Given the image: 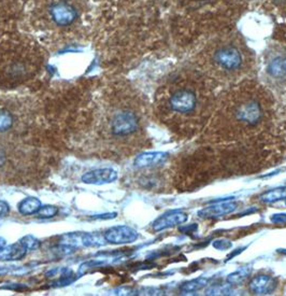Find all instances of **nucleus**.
<instances>
[{"mask_svg": "<svg viewBox=\"0 0 286 296\" xmlns=\"http://www.w3.org/2000/svg\"><path fill=\"white\" fill-rule=\"evenodd\" d=\"M216 83L199 69H182L171 76L156 94L159 120L181 132L204 127L215 110Z\"/></svg>", "mask_w": 286, "mask_h": 296, "instance_id": "nucleus-1", "label": "nucleus"}, {"mask_svg": "<svg viewBox=\"0 0 286 296\" xmlns=\"http://www.w3.org/2000/svg\"><path fill=\"white\" fill-rule=\"evenodd\" d=\"M273 115V99L258 83L243 80L218 100L210 128L227 138H246L269 126Z\"/></svg>", "mask_w": 286, "mask_h": 296, "instance_id": "nucleus-2", "label": "nucleus"}, {"mask_svg": "<svg viewBox=\"0 0 286 296\" xmlns=\"http://www.w3.org/2000/svg\"><path fill=\"white\" fill-rule=\"evenodd\" d=\"M94 138L83 146L102 155H125L141 149L143 113L130 92L113 97L95 123Z\"/></svg>", "mask_w": 286, "mask_h": 296, "instance_id": "nucleus-3", "label": "nucleus"}, {"mask_svg": "<svg viewBox=\"0 0 286 296\" xmlns=\"http://www.w3.org/2000/svg\"><path fill=\"white\" fill-rule=\"evenodd\" d=\"M196 65L215 83L237 84L253 69L254 55L242 34L231 28L202 43L196 55Z\"/></svg>", "mask_w": 286, "mask_h": 296, "instance_id": "nucleus-4", "label": "nucleus"}, {"mask_svg": "<svg viewBox=\"0 0 286 296\" xmlns=\"http://www.w3.org/2000/svg\"><path fill=\"white\" fill-rule=\"evenodd\" d=\"M46 164L36 139L0 138V181L25 184L40 176Z\"/></svg>", "mask_w": 286, "mask_h": 296, "instance_id": "nucleus-5", "label": "nucleus"}, {"mask_svg": "<svg viewBox=\"0 0 286 296\" xmlns=\"http://www.w3.org/2000/svg\"><path fill=\"white\" fill-rule=\"evenodd\" d=\"M40 66V55L28 46L16 43L0 50V87L23 84L37 75Z\"/></svg>", "mask_w": 286, "mask_h": 296, "instance_id": "nucleus-6", "label": "nucleus"}, {"mask_svg": "<svg viewBox=\"0 0 286 296\" xmlns=\"http://www.w3.org/2000/svg\"><path fill=\"white\" fill-rule=\"evenodd\" d=\"M33 123L25 107L11 99L0 98V138H31Z\"/></svg>", "mask_w": 286, "mask_h": 296, "instance_id": "nucleus-7", "label": "nucleus"}, {"mask_svg": "<svg viewBox=\"0 0 286 296\" xmlns=\"http://www.w3.org/2000/svg\"><path fill=\"white\" fill-rule=\"evenodd\" d=\"M50 16L54 23L58 26H68L71 24L77 16V11L75 7L65 1L55 2L51 7Z\"/></svg>", "mask_w": 286, "mask_h": 296, "instance_id": "nucleus-8", "label": "nucleus"}, {"mask_svg": "<svg viewBox=\"0 0 286 296\" xmlns=\"http://www.w3.org/2000/svg\"><path fill=\"white\" fill-rule=\"evenodd\" d=\"M105 239L113 245L131 244L137 240L138 233L129 226L121 225L111 228L105 233Z\"/></svg>", "mask_w": 286, "mask_h": 296, "instance_id": "nucleus-9", "label": "nucleus"}, {"mask_svg": "<svg viewBox=\"0 0 286 296\" xmlns=\"http://www.w3.org/2000/svg\"><path fill=\"white\" fill-rule=\"evenodd\" d=\"M117 178L115 170L111 168H100L88 171L82 176V181L86 184L102 185L114 181Z\"/></svg>", "mask_w": 286, "mask_h": 296, "instance_id": "nucleus-10", "label": "nucleus"}, {"mask_svg": "<svg viewBox=\"0 0 286 296\" xmlns=\"http://www.w3.org/2000/svg\"><path fill=\"white\" fill-rule=\"evenodd\" d=\"M187 220V215L183 212L180 211H172L168 212L164 215L159 216L154 223H153V229L156 231H159L162 230L174 228V226L183 224Z\"/></svg>", "mask_w": 286, "mask_h": 296, "instance_id": "nucleus-11", "label": "nucleus"}, {"mask_svg": "<svg viewBox=\"0 0 286 296\" xmlns=\"http://www.w3.org/2000/svg\"><path fill=\"white\" fill-rule=\"evenodd\" d=\"M167 160V154L161 152L143 153L135 160V167L137 168H154L161 165Z\"/></svg>", "mask_w": 286, "mask_h": 296, "instance_id": "nucleus-12", "label": "nucleus"}, {"mask_svg": "<svg viewBox=\"0 0 286 296\" xmlns=\"http://www.w3.org/2000/svg\"><path fill=\"white\" fill-rule=\"evenodd\" d=\"M277 281L269 276H257L252 281H251L250 288L252 292L255 294H270L277 288Z\"/></svg>", "mask_w": 286, "mask_h": 296, "instance_id": "nucleus-13", "label": "nucleus"}, {"mask_svg": "<svg viewBox=\"0 0 286 296\" xmlns=\"http://www.w3.org/2000/svg\"><path fill=\"white\" fill-rule=\"evenodd\" d=\"M236 208L237 205L235 203H231V201L220 203L218 205L207 207V208L199 212V215L204 216V218H220V216H224L231 214V212L236 210Z\"/></svg>", "mask_w": 286, "mask_h": 296, "instance_id": "nucleus-14", "label": "nucleus"}, {"mask_svg": "<svg viewBox=\"0 0 286 296\" xmlns=\"http://www.w3.org/2000/svg\"><path fill=\"white\" fill-rule=\"evenodd\" d=\"M28 249L21 240L17 244L10 245L0 251V261H17L26 255Z\"/></svg>", "mask_w": 286, "mask_h": 296, "instance_id": "nucleus-15", "label": "nucleus"}, {"mask_svg": "<svg viewBox=\"0 0 286 296\" xmlns=\"http://www.w3.org/2000/svg\"><path fill=\"white\" fill-rule=\"evenodd\" d=\"M42 207L41 201L34 197H28L18 204V211L23 215H32L38 214Z\"/></svg>", "mask_w": 286, "mask_h": 296, "instance_id": "nucleus-16", "label": "nucleus"}, {"mask_svg": "<svg viewBox=\"0 0 286 296\" xmlns=\"http://www.w3.org/2000/svg\"><path fill=\"white\" fill-rule=\"evenodd\" d=\"M283 198H286V187L267 192V193L261 196V200L266 201V203H273V201Z\"/></svg>", "mask_w": 286, "mask_h": 296, "instance_id": "nucleus-17", "label": "nucleus"}, {"mask_svg": "<svg viewBox=\"0 0 286 296\" xmlns=\"http://www.w3.org/2000/svg\"><path fill=\"white\" fill-rule=\"evenodd\" d=\"M207 283H208V280L207 279H196L194 281H191V282H187L184 285H182L181 290L183 291V292L190 293V292H196V291H199L200 289H202L204 287H206Z\"/></svg>", "mask_w": 286, "mask_h": 296, "instance_id": "nucleus-18", "label": "nucleus"}, {"mask_svg": "<svg viewBox=\"0 0 286 296\" xmlns=\"http://www.w3.org/2000/svg\"><path fill=\"white\" fill-rule=\"evenodd\" d=\"M58 214V208L55 206H43L38 211V215L40 218H53Z\"/></svg>", "mask_w": 286, "mask_h": 296, "instance_id": "nucleus-19", "label": "nucleus"}, {"mask_svg": "<svg viewBox=\"0 0 286 296\" xmlns=\"http://www.w3.org/2000/svg\"><path fill=\"white\" fill-rule=\"evenodd\" d=\"M22 243L26 246V248L28 250H36L39 248V246H40V243H39V240L37 238H34L33 236L27 235L24 237V238L21 239Z\"/></svg>", "mask_w": 286, "mask_h": 296, "instance_id": "nucleus-20", "label": "nucleus"}, {"mask_svg": "<svg viewBox=\"0 0 286 296\" xmlns=\"http://www.w3.org/2000/svg\"><path fill=\"white\" fill-rule=\"evenodd\" d=\"M275 34H277L278 41H282V42L286 43V23L280 24V25L277 26Z\"/></svg>", "mask_w": 286, "mask_h": 296, "instance_id": "nucleus-21", "label": "nucleus"}, {"mask_svg": "<svg viewBox=\"0 0 286 296\" xmlns=\"http://www.w3.org/2000/svg\"><path fill=\"white\" fill-rule=\"evenodd\" d=\"M9 211H10L9 205L6 203V201L0 200V218H3V216L8 215Z\"/></svg>", "mask_w": 286, "mask_h": 296, "instance_id": "nucleus-22", "label": "nucleus"}, {"mask_svg": "<svg viewBox=\"0 0 286 296\" xmlns=\"http://www.w3.org/2000/svg\"><path fill=\"white\" fill-rule=\"evenodd\" d=\"M6 240H4L2 237H0V251H1L4 247H6Z\"/></svg>", "mask_w": 286, "mask_h": 296, "instance_id": "nucleus-23", "label": "nucleus"}]
</instances>
